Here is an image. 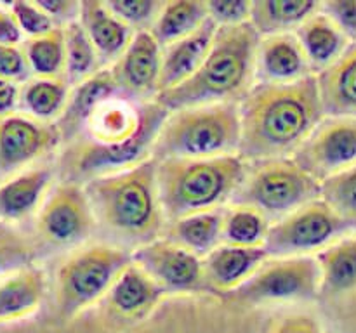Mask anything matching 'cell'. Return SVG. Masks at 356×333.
I'll use <instances>...</instances> for the list:
<instances>
[{
  "instance_id": "obj_26",
  "label": "cell",
  "mask_w": 356,
  "mask_h": 333,
  "mask_svg": "<svg viewBox=\"0 0 356 333\" xmlns=\"http://www.w3.org/2000/svg\"><path fill=\"white\" fill-rule=\"evenodd\" d=\"M322 2L312 0H256L252 2L250 24L259 37L296 33Z\"/></svg>"
},
{
  "instance_id": "obj_35",
  "label": "cell",
  "mask_w": 356,
  "mask_h": 333,
  "mask_svg": "<svg viewBox=\"0 0 356 333\" xmlns=\"http://www.w3.org/2000/svg\"><path fill=\"white\" fill-rule=\"evenodd\" d=\"M111 12L120 17L136 33L152 31L165 2L162 0H110L106 2Z\"/></svg>"
},
{
  "instance_id": "obj_34",
  "label": "cell",
  "mask_w": 356,
  "mask_h": 333,
  "mask_svg": "<svg viewBox=\"0 0 356 333\" xmlns=\"http://www.w3.org/2000/svg\"><path fill=\"white\" fill-rule=\"evenodd\" d=\"M320 198L356 229V165L322 182Z\"/></svg>"
},
{
  "instance_id": "obj_39",
  "label": "cell",
  "mask_w": 356,
  "mask_h": 333,
  "mask_svg": "<svg viewBox=\"0 0 356 333\" xmlns=\"http://www.w3.org/2000/svg\"><path fill=\"white\" fill-rule=\"evenodd\" d=\"M322 10L337 24L350 44H356V0L322 2Z\"/></svg>"
},
{
  "instance_id": "obj_19",
  "label": "cell",
  "mask_w": 356,
  "mask_h": 333,
  "mask_svg": "<svg viewBox=\"0 0 356 333\" xmlns=\"http://www.w3.org/2000/svg\"><path fill=\"white\" fill-rule=\"evenodd\" d=\"M118 94L120 90L111 76L110 68L101 69L92 78L73 87L65 113L56 121L59 134H61V141L65 144H70L79 139L97 106Z\"/></svg>"
},
{
  "instance_id": "obj_12",
  "label": "cell",
  "mask_w": 356,
  "mask_h": 333,
  "mask_svg": "<svg viewBox=\"0 0 356 333\" xmlns=\"http://www.w3.org/2000/svg\"><path fill=\"white\" fill-rule=\"evenodd\" d=\"M56 123H44L23 113L0 118V182L28 170L61 144Z\"/></svg>"
},
{
  "instance_id": "obj_29",
  "label": "cell",
  "mask_w": 356,
  "mask_h": 333,
  "mask_svg": "<svg viewBox=\"0 0 356 333\" xmlns=\"http://www.w3.org/2000/svg\"><path fill=\"white\" fill-rule=\"evenodd\" d=\"M209 21L207 2L198 0H170L165 2L152 35L162 47L190 37Z\"/></svg>"
},
{
  "instance_id": "obj_21",
  "label": "cell",
  "mask_w": 356,
  "mask_h": 333,
  "mask_svg": "<svg viewBox=\"0 0 356 333\" xmlns=\"http://www.w3.org/2000/svg\"><path fill=\"white\" fill-rule=\"evenodd\" d=\"M320 101L325 117L356 118V44L316 75Z\"/></svg>"
},
{
  "instance_id": "obj_28",
  "label": "cell",
  "mask_w": 356,
  "mask_h": 333,
  "mask_svg": "<svg viewBox=\"0 0 356 333\" xmlns=\"http://www.w3.org/2000/svg\"><path fill=\"white\" fill-rule=\"evenodd\" d=\"M72 94L66 78H28L19 89V110L44 123H56L65 113Z\"/></svg>"
},
{
  "instance_id": "obj_2",
  "label": "cell",
  "mask_w": 356,
  "mask_h": 333,
  "mask_svg": "<svg viewBox=\"0 0 356 333\" xmlns=\"http://www.w3.org/2000/svg\"><path fill=\"white\" fill-rule=\"evenodd\" d=\"M83 187L96 225L110 236V243L136 250L163 236L167 219L159 194L155 158L124 172L96 177Z\"/></svg>"
},
{
  "instance_id": "obj_3",
  "label": "cell",
  "mask_w": 356,
  "mask_h": 333,
  "mask_svg": "<svg viewBox=\"0 0 356 333\" xmlns=\"http://www.w3.org/2000/svg\"><path fill=\"white\" fill-rule=\"evenodd\" d=\"M259 38L250 23L218 28L202 68L183 85L162 92L155 101L169 111L207 104H240L256 85Z\"/></svg>"
},
{
  "instance_id": "obj_38",
  "label": "cell",
  "mask_w": 356,
  "mask_h": 333,
  "mask_svg": "<svg viewBox=\"0 0 356 333\" xmlns=\"http://www.w3.org/2000/svg\"><path fill=\"white\" fill-rule=\"evenodd\" d=\"M26 56L19 45H0V78L9 82H26L30 76Z\"/></svg>"
},
{
  "instance_id": "obj_20",
  "label": "cell",
  "mask_w": 356,
  "mask_h": 333,
  "mask_svg": "<svg viewBox=\"0 0 356 333\" xmlns=\"http://www.w3.org/2000/svg\"><path fill=\"white\" fill-rule=\"evenodd\" d=\"M79 21L96 47L104 68H110L124 54L136 35L129 24L111 12L106 2H96V0L82 2Z\"/></svg>"
},
{
  "instance_id": "obj_37",
  "label": "cell",
  "mask_w": 356,
  "mask_h": 333,
  "mask_svg": "<svg viewBox=\"0 0 356 333\" xmlns=\"http://www.w3.org/2000/svg\"><path fill=\"white\" fill-rule=\"evenodd\" d=\"M209 19L214 21L218 28L228 26H242V24L250 23V12H252V2L245 0H214L207 2Z\"/></svg>"
},
{
  "instance_id": "obj_6",
  "label": "cell",
  "mask_w": 356,
  "mask_h": 333,
  "mask_svg": "<svg viewBox=\"0 0 356 333\" xmlns=\"http://www.w3.org/2000/svg\"><path fill=\"white\" fill-rule=\"evenodd\" d=\"M132 264V250L113 243H94L68 255L56 274V304L63 319H73L106 297Z\"/></svg>"
},
{
  "instance_id": "obj_23",
  "label": "cell",
  "mask_w": 356,
  "mask_h": 333,
  "mask_svg": "<svg viewBox=\"0 0 356 333\" xmlns=\"http://www.w3.org/2000/svg\"><path fill=\"white\" fill-rule=\"evenodd\" d=\"M52 177V169L35 166L0 182V219L13 222L28 217L42 203Z\"/></svg>"
},
{
  "instance_id": "obj_11",
  "label": "cell",
  "mask_w": 356,
  "mask_h": 333,
  "mask_svg": "<svg viewBox=\"0 0 356 333\" xmlns=\"http://www.w3.org/2000/svg\"><path fill=\"white\" fill-rule=\"evenodd\" d=\"M320 184L356 165V118L325 117L292 156Z\"/></svg>"
},
{
  "instance_id": "obj_17",
  "label": "cell",
  "mask_w": 356,
  "mask_h": 333,
  "mask_svg": "<svg viewBox=\"0 0 356 333\" xmlns=\"http://www.w3.org/2000/svg\"><path fill=\"white\" fill-rule=\"evenodd\" d=\"M216 33H218V26L214 21L209 19L200 30L195 31L190 37L162 47L160 94L183 85L202 68L214 44Z\"/></svg>"
},
{
  "instance_id": "obj_43",
  "label": "cell",
  "mask_w": 356,
  "mask_h": 333,
  "mask_svg": "<svg viewBox=\"0 0 356 333\" xmlns=\"http://www.w3.org/2000/svg\"><path fill=\"white\" fill-rule=\"evenodd\" d=\"M19 83L0 78V118L16 113L19 108Z\"/></svg>"
},
{
  "instance_id": "obj_33",
  "label": "cell",
  "mask_w": 356,
  "mask_h": 333,
  "mask_svg": "<svg viewBox=\"0 0 356 333\" xmlns=\"http://www.w3.org/2000/svg\"><path fill=\"white\" fill-rule=\"evenodd\" d=\"M35 259V243L16 228L0 222V280L33 267Z\"/></svg>"
},
{
  "instance_id": "obj_42",
  "label": "cell",
  "mask_w": 356,
  "mask_h": 333,
  "mask_svg": "<svg viewBox=\"0 0 356 333\" xmlns=\"http://www.w3.org/2000/svg\"><path fill=\"white\" fill-rule=\"evenodd\" d=\"M23 38L19 24L13 16L10 9L0 7V45H19Z\"/></svg>"
},
{
  "instance_id": "obj_36",
  "label": "cell",
  "mask_w": 356,
  "mask_h": 333,
  "mask_svg": "<svg viewBox=\"0 0 356 333\" xmlns=\"http://www.w3.org/2000/svg\"><path fill=\"white\" fill-rule=\"evenodd\" d=\"M9 9L13 16L16 17L23 35H26L28 38L42 37V35L58 28L54 21L51 19V16L38 6V2H23V0H19V2L10 3Z\"/></svg>"
},
{
  "instance_id": "obj_41",
  "label": "cell",
  "mask_w": 356,
  "mask_h": 333,
  "mask_svg": "<svg viewBox=\"0 0 356 333\" xmlns=\"http://www.w3.org/2000/svg\"><path fill=\"white\" fill-rule=\"evenodd\" d=\"M271 333H323L322 326L313 316L289 314L273 326Z\"/></svg>"
},
{
  "instance_id": "obj_31",
  "label": "cell",
  "mask_w": 356,
  "mask_h": 333,
  "mask_svg": "<svg viewBox=\"0 0 356 333\" xmlns=\"http://www.w3.org/2000/svg\"><path fill=\"white\" fill-rule=\"evenodd\" d=\"M30 73L37 78H65L66 45L63 28H54L37 38H28L23 47Z\"/></svg>"
},
{
  "instance_id": "obj_18",
  "label": "cell",
  "mask_w": 356,
  "mask_h": 333,
  "mask_svg": "<svg viewBox=\"0 0 356 333\" xmlns=\"http://www.w3.org/2000/svg\"><path fill=\"white\" fill-rule=\"evenodd\" d=\"M270 259L266 248H242L219 245L204 259V273L209 290L232 293L250 280Z\"/></svg>"
},
{
  "instance_id": "obj_16",
  "label": "cell",
  "mask_w": 356,
  "mask_h": 333,
  "mask_svg": "<svg viewBox=\"0 0 356 333\" xmlns=\"http://www.w3.org/2000/svg\"><path fill=\"white\" fill-rule=\"evenodd\" d=\"M315 76L296 33L261 37L256 52V83L289 85Z\"/></svg>"
},
{
  "instance_id": "obj_14",
  "label": "cell",
  "mask_w": 356,
  "mask_h": 333,
  "mask_svg": "<svg viewBox=\"0 0 356 333\" xmlns=\"http://www.w3.org/2000/svg\"><path fill=\"white\" fill-rule=\"evenodd\" d=\"M110 71L124 97L139 104L155 101L162 78V45L152 31H139Z\"/></svg>"
},
{
  "instance_id": "obj_10",
  "label": "cell",
  "mask_w": 356,
  "mask_h": 333,
  "mask_svg": "<svg viewBox=\"0 0 356 333\" xmlns=\"http://www.w3.org/2000/svg\"><path fill=\"white\" fill-rule=\"evenodd\" d=\"M96 229L92 205L82 184L59 182L38 212L37 234L54 248L83 246Z\"/></svg>"
},
{
  "instance_id": "obj_8",
  "label": "cell",
  "mask_w": 356,
  "mask_h": 333,
  "mask_svg": "<svg viewBox=\"0 0 356 333\" xmlns=\"http://www.w3.org/2000/svg\"><path fill=\"white\" fill-rule=\"evenodd\" d=\"M355 232L353 225L318 198L271 224L264 248L273 259L305 257L313 252L320 253L332 243Z\"/></svg>"
},
{
  "instance_id": "obj_7",
  "label": "cell",
  "mask_w": 356,
  "mask_h": 333,
  "mask_svg": "<svg viewBox=\"0 0 356 333\" xmlns=\"http://www.w3.org/2000/svg\"><path fill=\"white\" fill-rule=\"evenodd\" d=\"M322 184L292 158L249 163L242 186L232 205H243L261 212L271 224L292 212L318 200Z\"/></svg>"
},
{
  "instance_id": "obj_22",
  "label": "cell",
  "mask_w": 356,
  "mask_h": 333,
  "mask_svg": "<svg viewBox=\"0 0 356 333\" xmlns=\"http://www.w3.org/2000/svg\"><path fill=\"white\" fill-rule=\"evenodd\" d=\"M296 37L315 76L332 66L351 45L337 24L323 12L322 6L301 24V28L296 31Z\"/></svg>"
},
{
  "instance_id": "obj_9",
  "label": "cell",
  "mask_w": 356,
  "mask_h": 333,
  "mask_svg": "<svg viewBox=\"0 0 356 333\" xmlns=\"http://www.w3.org/2000/svg\"><path fill=\"white\" fill-rule=\"evenodd\" d=\"M322 274L316 255L270 259L242 287L232 291V298L245 304L312 300L318 297Z\"/></svg>"
},
{
  "instance_id": "obj_30",
  "label": "cell",
  "mask_w": 356,
  "mask_h": 333,
  "mask_svg": "<svg viewBox=\"0 0 356 333\" xmlns=\"http://www.w3.org/2000/svg\"><path fill=\"white\" fill-rule=\"evenodd\" d=\"M271 222L261 212L243 205H229L222 212V245L259 248L264 246Z\"/></svg>"
},
{
  "instance_id": "obj_27",
  "label": "cell",
  "mask_w": 356,
  "mask_h": 333,
  "mask_svg": "<svg viewBox=\"0 0 356 333\" xmlns=\"http://www.w3.org/2000/svg\"><path fill=\"white\" fill-rule=\"evenodd\" d=\"M322 274L320 293L343 297L356 290V232L316 253Z\"/></svg>"
},
{
  "instance_id": "obj_1",
  "label": "cell",
  "mask_w": 356,
  "mask_h": 333,
  "mask_svg": "<svg viewBox=\"0 0 356 333\" xmlns=\"http://www.w3.org/2000/svg\"><path fill=\"white\" fill-rule=\"evenodd\" d=\"M240 118L238 155L247 163L292 158L325 118L316 76L289 85L256 83L240 103Z\"/></svg>"
},
{
  "instance_id": "obj_15",
  "label": "cell",
  "mask_w": 356,
  "mask_h": 333,
  "mask_svg": "<svg viewBox=\"0 0 356 333\" xmlns=\"http://www.w3.org/2000/svg\"><path fill=\"white\" fill-rule=\"evenodd\" d=\"M165 295L141 267L132 262L118 276L101 304L108 319L120 325H134L148 318Z\"/></svg>"
},
{
  "instance_id": "obj_4",
  "label": "cell",
  "mask_w": 356,
  "mask_h": 333,
  "mask_svg": "<svg viewBox=\"0 0 356 333\" xmlns=\"http://www.w3.org/2000/svg\"><path fill=\"white\" fill-rule=\"evenodd\" d=\"M249 170L240 155L207 160H160L156 182L167 222L232 203Z\"/></svg>"
},
{
  "instance_id": "obj_13",
  "label": "cell",
  "mask_w": 356,
  "mask_h": 333,
  "mask_svg": "<svg viewBox=\"0 0 356 333\" xmlns=\"http://www.w3.org/2000/svg\"><path fill=\"white\" fill-rule=\"evenodd\" d=\"M132 262L141 267L165 293L209 290L204 259L163 236L132 250Z\"/></svg>"
},
{
  "instance_id": "obj_24",
  "label": "cell",
  "mask_w": 356,
  "mask_h": 333,
  "mask_svg": "<svg viewBox=\"0 0 356 333\" xmlns=\"http://www.w3.org/2000/svg\"><path fill=\"white\" fill-rule=\"evenodd\" d=\"M47 290L44 271L38 267L14 273L0 280V323L16 321L40 307Z\"/></svg>"
},
{
  "instance_id": "obj_25",
  "label": "cell",
  "mask_w": 356,
  "mask_h": 333,
  "mask_svg": "<svg viewBox=\"0 0 356 333\" xmlns=\"http://www.w3.org/2000/svg\"><path fill=\"white\" fill-rule=\"evenodd\" d=\"M222 212L225 208L169 221L163 229V238L205 259L222 245Z\"/></svg>"
},
{
  "instance_id": "obj_40",
  "label": "cell",
  "mask_w": 356,
  "mask_h": 333,
  "mask_svg": "<svg viewBox=\"0 0 356 333\" xmlns=\"http://www.w3.org/2000/svg\"><path fill=\"white\" fill-rule=\"evenodd\" d=\"M38 6L51 16L58 28H65L79 21L82 10V2L75 0H40Z\"/></svg>"
},
{
  "instance_id": "obj_32",
  "label": "cell",
  "mask_w": 356,
  "mask_h": 333,
  "mask_svg": "<svg viewBox=\"0 0 356 333\" xmlns=\"http://www.w3.org/2000/svg\"><path fill=\"white\" fill-rule=\"evenodd\" d=\"M63 31H65L66 45L65 78L68 80L70 85L75 87L92 78L101 69H104V66L80 21L68 24L63 28Z\"/></svg>"
},
{
  "instance_id": "obj_5",
  "label": "cell",
  "mask_w": 356,
  "mask_h": 333,
  "mask_svg": "<svg viewBox=\"0 0 356 333\" xmlns=\"http://www.w3.org/2000/svg\"><path fill=\"white\" fill-rule=\"evenodd\" d=\"M240 104H207L170 111L159 132L152 158L207 160L238 155Z\"/></svg>"
}]
</instances>
